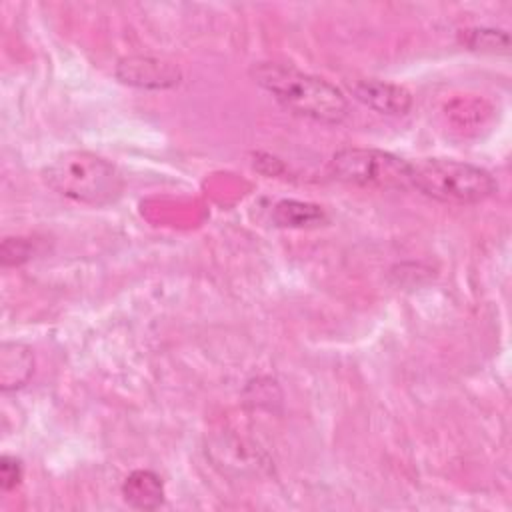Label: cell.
<instances>
[{
	"label": "cell",
	"instance_id": "cell-5",
	"mask_svg": "<svg viewBox=\"0 0 512 512\" xmlns=\"http://www.w3.org/2000/svg\"><path fill=\"white\" fill-rule=\"evenodd\" d=\"M114 74L122 84L146 90L174 88L182 80V72L176 64L154 56H126L118 60Z\"/></svg>",
	"mask_w": 512,
	"mask_h": 512
},
{
	"label": "cell",
	"instance_id": "cell-7",
	"mask_svg": "<svg viewBox=\"0 0 512 512\" xmlns=\"http://www.w3.org/2000/svg\"><path fill=\"white\" fill-rule=\"evenodd\" d=\"M34 374L32 348L22 342H4L0 346V388L4 392L18 390L30 382Z\"/></svg>",
	"mask_w": 512,
	"mask_h": 512
},
{
	"label": "cell",
	"instance_id": "cell-9",
	"mask_svg": "<svg viewBox=\"0 0 512 512\" xmlns=\"http://www.w3.org/2000/svg\"><path fill=\"white\" fill-rule=\"evenodd\" d=\"M272 220L282 228H308L326 220L324 210L318 204L302 200H280L272 210Z\"/></svg>",
	"mask_w": 512,
	"mask_h": 512
},
{
	"label": "cell",
	"instance_id": "cell-3",
	"mask_svg": "<svg viewBox=\"0 0 512 512\" xmlns=\"http://www.w3.org/2000/svg\"><path fill=\"white\" fill-rule=\"evenodd\" d=\"M410 186L448 204H478L498 190L496 178L486 168L450 158L410 162Z\"/></svg>",
	"mask_w": 512,
	"mask_h": 512
},
{
	"label": "cell",
	"instance_id": "cell-6",
	"mask_svg": "<svg viewBox=\"0 0 512 512\" xmlns=\"http://www.w3.org/2000/svg\"><path fill=\"white\" fill-rule=\"evenodd\" d=\"M350 92L364 106L388 116L406 114L412 106V94L404 86L386 80L360 78L350 84Z\"/></svg>",
	"mask_w": 512,
	"mask_h": 512
},
{
	"label": "cell",
	"instance_id": "cell-4",
	"mask_svg": "<svg viewBox=\"0 0 512 512\" xmlns=\"http://www.w3.org/2000/svg\"><path fill=\"white\" fill-rule=\"evenodd\" d=\"M328 172L346 184L412 190L410 162L378 148H342L328 162Z\"/></svg>",
	"mask_w": 512,
	"mask_h": 512
},
{
	"label": "cell",
	"instance_id": "cell-12",
	"mask_svg": "<svg viewBox=\"0 0 512 512\" xmlns=\"http://www.w3.org/2000/svg\"><path fill=\"white\" fill-rule=\"evenodd\" d=\"M22 480V462L16 456L4 454L0 458V486L2 490H12Z\"/></svg>",
	"mask_w": 512,
	"mask_h": 512
},
{
	"label": "cell",
	"instance_id": "cell-11",
	"mask_svg": "<svg viewBox=\"0 0 512 512\" xmlns=\"http://www.w3.org/2000/svg\"><path fill=\"white\" fill-rule=\"evenodd\" d=\"M32 256V246L24 238H4L2 242V264L16 266Z\"/></svg>",
	"mask_w": 512,
	"mask_h": 512
},
{
	"label": "cell",
	"instance_id": "cell-10",
	"mask_svg": "<svg viewBox=\"0 0 512 512\" xmlns=\"http://www.w3.org/2000/svg\"><path fill=\"white\" fill-rule=\"evenodd\" d=\"M462 42L472 50H506L508 48V34L502 30H488V28H474L466 30Z\"/></svg>",
	"mask_w": 512,
	"mask_h": 512
},
{
	"label": "cell",
	"instance_id": "cell-8",
	"mask_svg": "<svg viewBox=\"0 0 512 512\" xmlns=\"http://www.w3.org/2000/svg\"><path fill=\"white\" fill-rule=\"evenodd\" d=\"M124 500L138 510H154L164 502L162 478L152 470H134L122 484Z\"/></svg>",
	"mask_w": 512,
	"mask_h": 512
},
{
	"label": "cell",
	"instance_id": "cell-2",
	"mask_svg": "<svg viewBox=\"0 0 512 512\" xmlns=\"http://www.w3.org/2000/svg\"><path fill=\"white\" fill-rule=\"evenodd\" d=\"M48 188L64 198L88 206H108L122 196L124 178L120 170L88 150H68L58 154L42 170Z\"/></svg>",
	"mask_w": 512,
	"mask_h": 512
},
{
	"label": "cell",
	"instance_id": "cell-1",
	"mask_svg": "<svg viewBox=\"0 0 512 512\" xmlns=\"http://www.w3.org/2000/svg\"><path fill=\"white\" fill-rule=\"evenodd\" d=\"M250 76L292 114L322 124H340L348 116V100L342 90L292 64L258 62L250 68Z\"/></svg>",
	"mask_w": 512,
	"mask_h": 512
}]
</instances>
